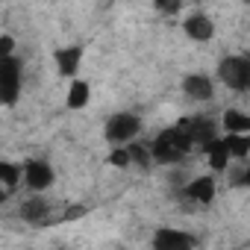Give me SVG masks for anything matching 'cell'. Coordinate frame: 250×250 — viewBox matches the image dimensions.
<instances>
[{
  "mask_svg": "<svg viewBox=\"0 0 250 250\" xmlns=\"http://www.w3.org/2000/svg\"><path fill=\"white\" fill-rule=\"evenodd\" d=\"M191 147H194V142H191V136H188V130H186V124H177V127L162 130V133L156 136L150 153H153L156 162H180Z\"/></svg>",
  "mask_w": 250,
  "mask_h": 250,
  "instance_id": "6da1fadb",
  "label": "cell"
},
{
  "mask_svg": "<svg viewBox=\"0 0 250 250\" xmlns=\"http://www.w3.org/2000/svg\"><path fill=\"white\" fill-rule=\"evenodd\" d=\"M218 77L227 88L232 91H247L250 88V59L247 56H227L218 65Z\"/></svg>",
  "mask_w": 250,
  "mask_h": 250,
  "instance_id": "7a4b0ae2",
  "label": "cell"
},
{
  "mask_svg": "<svg viewBox=\"0 0 250 250\" xmlns=\"http://www.w3.org/2000/svg\"><path fill=\"white\" fill-rule=\"evenodd\" d=\"M21 94V62L15 56L0 59V100L3 106H15Z\"/></svg>",
  "mask_w": 250,
  "mask_h": 250,
  "instance_id": "3957f363",
  "label": "cell"
},
{
  "mask_svg": "<svg viewBox=\"0 0 250 250\" xmlns=\"http://www.w3.org/2000/svg\"><path fill=\"white\" fill-rule=\"evenodd\" d=\"M139 130H142V124H139L136 115H130V112H118V115H112V118L106 121V130H103V133H106V142L121 145V142L136 139Z\"/></svg>",
  "mask_w": 250,
  "mask_h": 250,
  "instance_id": "277c9868",
  "label": "cell"
},
{
  "mask_svg": "<svg viewBox=\"0 0 250 250\" xmlns=\"http://www.w3.org/2000/svg\"><path fill=\"white\" fill-rule=\"evenodd\" d=\"M24 183H27V188H33V191L39 194V191L50 188V183H53V168H50L47 162H42V159H27V162H24Z\"/></svg>",
  "mask_w": 250,
  "mask_h": 250,
  "instance_id": "5b68a950",
  "label": "cell"
},
{
  "mask_svg": "<svg viewBox=\"0 0 250 250\" xmlns=\"http://www.w3.org/2000/svg\"><path fill=\"white\" fill-rule=\"evenodd\" d=\"M183 124H186V130H188V136H191V142H194V145H203V147H209L212 142H218V136H215V124H212L206 115L186 118Z\"/></svg>",
  "mask_w": 250,
  "mask_h": 250,
  "instance_id": "8992f818",
  "label": "cell"
},
{
  "mask_svg": "<svg viewBox=\"0 0 250 250\" xmlns=\"http://www.w3.org/2000/svg\"><path fill=\"white\" fill-rule=\"evenodd\" d=\"M153 250H194V244H191V238L183 229L165 227V229H159L153 235Z\"/></svg>",
  "mask_w": 250,
  "mask_h": 250,
  "instance_id": "52a82bcc",
  "label": "cell"
},
{
  "mask_svg": "<svg viewBox=\"0 0 250 250\" xmlns=\"http://www.w3.org/2000/svg\"><path fill=\"white\" fill-rule=\"evenodd\" d=\"M53 62H56V71L62 77H74L80 71V62H83V47L71 44V47H59L53 53Z\"/></svg>",
  "mask_w": 250,
  "mask_h": 250,
  "instance_id": "ba28073f",
  "label": "cell"
},
{
  "mask_svg": "<svg viewBox=\"0 0 250 250\" xmlns=\"http://www.w3.org/2000/svg\"><path fill=\"white\" fill-rule=\"evenodd\" d=\"M183 30H186V36L194 39V42H209V39L215 36V24H212L206 15H188V18L183 21Z\"/></svg>",
  "mask_w": 250,
  "mask_h": 250,
  "instance_id": "9c48e42d",
  "label": "cell"
},
{
  "mask_svg": "<svg viewBox=\"0 0 250 250\" xmlns=\"http://www.w3.org/2000/svg\"><path fill=\"white\" fill-rule=\"evenodd\" d=\"M183 91L191 97V100H209L212 97V80L203 77V74H188L183 80Z\"/></svg>",
  "mask_w": 250,
  "mask_h": 250,
  "instance_id": "30bf717a",
  "label": "cell"
},
{
  "mask_svg": "<svg viewBox=\"0 0 250 250\" xmlns=\"http://www.w3.org/2000/svg\"><path fill=\"white\" fill-rule=\"evenodd\" d=\"M47 212H50V203L44 197H39V194L21 203V218L30 221V224H44L47 221Z\"/></svg>",
  "mask_w": 250,
  "mask_h": 250,
  "instance_id": "8fae6325",
  "label": "cell"
},
{
  "mask_svg": "<svg viewBox=\"0 0 250 250\" xmlns=\"http://www.w3.org/2000/svg\"><path fill=\"white\" fill-rule=\"evenodd\" d=\"M224 130H227V136H247L250 133V115L241 109H227L224 112Z\"/></svg>",
  "mask_w": 250,
  "mask_h": 250,
  "instance_id": "7c38bea8",
  "label": "cell"
},
{
  "mask_svg": "<svg viewBox=\"0 0 250 250\" xmlns=\"http://www.w3.org/2000/svg\"><path fill=\"white\" fill-rule=\"evenodd\" d=\"M186 191H188V197L197 200V203H212V200H215V180H212V177H197V180H191V183L186 186Z\"/></svg>",
  "mask_w": 250,
  "mask_h": 250,
  "instance_id": "4fadbf2b",
  "label": "cell"
},
{
  "mask_svg": "<svg viewBox=\"0 0 250 250\" xmlns=\"http://www.w3.org/2000/svg\"><path fill=\"white\" fill-rule=\"evenodd\" d=\"M206 156H209V165L215 168V171H227V165H229V150H227V142L224 139H218V142H212L209 147H206Z\"/></svg>",
  "mask_w": 250,
  "mask_h": 250,
  "instance_id": "5bb4252c",
  "label": "cell"
},
{
  "mask_svg": "<svg viewBox=\"0 0 250 250\" xmlns=\"http://www.w3.org/2000/svg\"><path fill=\"white\" fill-rule=\"evenodd\" d=\"M65 103H68V109H83V106L88 103V83L74 80V83H71V88H68Z\"/></svg>",
  "mask_w": 250,
  "mask_h": 250,
  "instance_id": "9a60e30c",
  "label": "cell"
},
{
  "mask_svg": "<svg viewBox=\"0 0 250 250\" xmlns=\"http://www.w3.org/2000/svg\"><path fill=\"white\" fill-rule=\"evenodd\" d=\"M21 174H24V168H18V165H12V162H0V180H3L6 194H12V191L18 188Z\"/></svg>",
  "mask_w": 250,
  "mask_h": 250,
  "instance_id": "2e32d148",
  "label": "cell"
},
{
  "mask_svg": "<svg viewBox=\"0 0 250 250\" xmlns=\"http://www.w3.org/2000/svg\"><path fill=\"white\" fill-rule=\"evenodd\" d=\"M224 142H227L229 156H235V159H241V156L250 153V136H227Z\"/></svg>",
  "mask_w": 250,
  "mask_h": 250,
  "instance_id": "e0dca14e",
  "label": "cell"
},
{
  "mask_svg": "<svg viewBox=\"0 0 250 250\" xmlns=\"http://www.w3.org/2000/svg\"><path fill=\"white\" fill-rule=\"evenodd\" d=\"M127 150H130V159H133L136 165L147 168V162H150V156H153V153H147V150H145V147H139V145H130Z\"/></svg>",
  "mask_w": 250,
  "mask_h": 250,
  "instance_id": "ac0fdd59",
  "label": "cell"
},
{
  "mask_svg": "<svg viewBox=\"0 0 250 250\" xmlns=\"http://www.w3.org/2000/svg\"><path fill=\"white\" fill-rule=\"evenodd\" d=\"M109 162H112V165H118V168H130V165H133L130 150H115V153L109 156Z\"/></svg>",
  "mask_w": 250,
  "mask_h": 250,
  "instance_id": "d6986e66",
  "label": "cell"
},
{
  "mask_svg": "<svg viewBox=\"0 0 250 250\" xmlns=\"http://www.w3.org/2000/svg\"><path fill=\"white\" fill-rule=\"evenodd\" d=\"M15 50V39L12 36H0V59H9Z\"/></svg>",
  "mask_w": 250,
  "mask_h": 250,
  "instance_id": "ffe728a7",
  "label": "cell"
},
{
  "mask_svg": "<svg viewBox=\"0 0 250 250\" xmlns=\"http://www.w3.org/2000/svg\"><path fill=\"white\" fill-rule=\"evenodd\" d=\"M159 12H180V3H156Z\"/></svg>",
  "mask_w": 250,
  "mask_h": 250,
  "instance_id": "44dd1931",
  "label": "cell"
},
{
  "mask_svg": "<svg viewBox=\"0 0 250 250\" xmlns=\"http://www.w3.org/2000/svg\"><path fill=\"white\" fill-rule=\"evenodd\" d=\"M83 212H85V209H83V206H74V209H68V218H80V215H83Z\"/></svg>",
  "mask_w": 250,
  "mask_h": 250,
  "instance_id": "7402d4cb",
  "label": "cell"
},
{
  "mask_svg": "<svg viewBox=\"0 0 250 250\" xmlns=\"http://www.w3.org/2000/svg\"><path fill=\"white\" fill-rule=\"evenodd\" d=\"M241 183H244V186H247V188H250V168H247V171H244V177H241Z\"/></svg>",
  "mask_w": 250,
  "mask_h": 250,
  "instance_id": "603a6c76",
  "label": "cell"
}]
</instances>
